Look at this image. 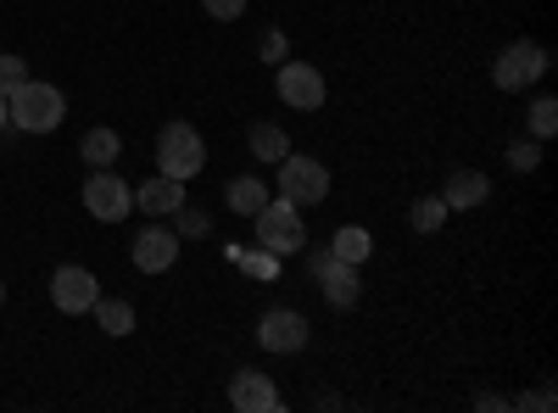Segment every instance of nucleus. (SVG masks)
<instances>
[{
	"instance_id": "nucleus-13",
	"label": "nucleus",
	"mask_w": 558,
	"mask_h": 413,
	"mask_svg": "<svg viewBox=\"0 0 558 413\" xmlns=\"http://www.w3.org/2000/svg\"><path fill=\"white\" fill-rule=\"evenodd\" d=\"M318 286H324V302H330V307H357V296H363L357 263H341V257H330L318 268Z\"/></svg>"
},
{
	"instance_id": "nucleus-28",
	"label": "nucleus",
	"mask_w": 558,
	"mask_h": 413,
	"mask_svg": "<svg viewBox=\"0 0 558 413\" xmlns=\"http://www.w3.org/2000/svg\"><path fill=\"white\" fill-rule=\"evenodd\" d=\"M0 307H7V280H0Z\"/></svg>"
},
{
	"instance_id": "nucleus-6",
	"label": "nucleus",
	"mask_w": 558,
	"mask_h": 413,
	"mask_svg": "<svg viewBox=\"0 0 558 413\" xmlns=\"http://www.w3.org/2000/svg\"><path fill=\"white\" fill-rule=\"evenodd\" d=\"M78 196H84V212L96 218V223H123V218L134 212V191L123 185L112 168H96V173H89Z\"/></svg>"
},
{
	"instance_id": "nucleus-5",
	"label": "nucleus",
	"mask_w": 558,
	"mask_h": 413,
	"mask_svg": "<svg viewBox=\"0 0 558 413\" xmlns=\"http://www.w3.org/2000/svg\"><path fill=\"white\" fill-rule=\"evenodd\" d=\"M274 168H279V196L296 202L302 212L318 207V202H330V168H324L318 157H291L286 151Z\"/></svg>"
},
{
	"instance_id": "nucleus-17",
	"label": "nucleus",
	"mask_w": 558,
	"mask_h": 413,
	"mask_svg": "<svg viewBox=\"0 0 558 413\" xmlns=\"http://www.w3.org/2000/svg\"><path fill=\"white\" fill-rule=\"evenodd\" d=\"M368 252H375V235H368L363 223H341V229H336V241H330V257H341V263H363Z\"/></svg>"
},
{
	"instance_id": "nucleus-19",
	"label": "nucleus",
	"mask_w": 558,
	"mask_h": 413,
	"mask_svg": "<svg viewBox=\"0 0 558 413\" xmlns=\"http://www.w3.org/2000/svg\"><path fill=\"white\" fill-rule=\"evenodd\" d=\"M118 151H123V141H118L112 129H89V134H84V146H78V157H84L89 168H112Z\"/></svg>"
},
{
	"instance_id": "nucleus-1",
	"label": "nucleus",
	"mask_w": 558,
	"mask_h": 413,
	"mask_svg": "<svg viewBox=\"0 0 558 413\" xmlns=\"http://www.w3.org/2000/svg\"><path fill=\"white\" fill-rule=\"evenodd\" d=\"M68 118V96L45 78H23L17 89H7V123L17 134H51Z\"/></svg>"
},
{
	"instance_id": "nucleus-15",
	"label": "nucleus",
	"mask_w": 558,
	"mask_h": 413,
	"mask_svg": "<svg viewBox=\"0 0 558 413\" xmlns=\"http://www.w3.org/2000/svg\"><path fill=\"white\" fill-rule=\"evenodd\" d=\"M223 202H229V212H241V218H252L263 202H268V185L257 173H241V179H229V191H223Z\"/></svg>"
},
{
	"instance_id": "nucleus-24",
	"label": "nucleus",
	"mask_w": 558,
	"mask_h": 413,
	"mask_svg": "<svg viewBox=\"0 0 558 413\" xmlns=\"http://www.w3.org/2000/svg\"><path fill=\"white\" fill-rule=\"evenodd\" d=\"M28 78V62L23 57H0V89H17Z\"/></svg>"
},
{
	"instance_id": "nucleus-8",
	"label": "nucleus",
	"mask_w": 558,
	"mask_h": 413,
	"mask_svg": "<svg viewBox=\"0 0 558 413\" xmlns=\"http://www.w3.org/2000/svg\"><path fill=\"white\" fill-rule=\"evenodd\" d=\"M257 347L274 352V357L302 352V347H307V318H302L296 307H268V313L257 318Z\"/></svg>"
},
{
	"instance_id": "nucleus-18",
	"label": "nucleus",
	"mask_w": 558,
	"mask_h": 413,
	"mask_svg": "<svg viewBox=\"0 0 558 413\" xmlns=\"http://www.w3.org/2000/svg\"><path fill=\"white\" fill-rule=\"evenodd\" d=\"M89 313H96V325L107 330V336H134V307L129 302H118V296H96V307H89Z\"/></svg>"
},
{
	"instance_id": "nucleus-10",
	"label": "nucleus",
	"mask_w": 558,
	"mask_h": 413,
	"mask_svg": "<svg viewBox=\"0 0 558 413\" xmlns=\"http://www.w3.org/2000/svg\"><path fill=\"white\" fill-rule=\"evenodd\" d=\"M129 257H134L140 274H168V268L179 263V229H162V223L140 229L134 246H129Z\"/></svg>"
},
{
	"instance_id": "nucleus-23",
	"label": "nucleus",
	"mask_w": 558,
	"mask_h": 413,
	"mask_svg": "<svg viewBox=\"0 0 558 413\" xmlns=\"http://www.w3.org/2000/svg\"><path fill=\"white\" fill-rule=\"evenodd\" d=\"M202 12H207L213 23H235V17L246 12V0H202Z\"/></svg>"
},
{
	"instance_id": "nucleus-21",
	"label": "nucleus",
	"mask_w": 558,
	"mask_h": 413,
	"mask_svg": "<svg viewBox=\"0 0 558 413\" xmlns=\"http://www.w3.org/2000/svg\"><path fill=\"white\" fill-rule=\"evenodd\" d=\"M553 129H558V101L553 96H536L531 101V141H547Z\"/></svg>"
},
{
	"instance_id": "nucleus-16",
	"label": "nucleus",
	"mask_w": 558,
	"mask_h": 413,
	"mask_svg": "<svg viewBox=\"0 0 558 413\" xmlns=\"http://www.w3.org/2000/svg\"><path fill=\"white\" fill-rule=\"evenodd\" d=\"M246 146H252L257 162H279V157L291 151V141H286V129H279V123H252L246 129Z\"/></svg>"
},
{
	"instance_id": "nucleus-25",
	"label": "nucleus",
	"mask_w": 558,
	"mask_h": 413,
	"mask_svg": "<svg viewBox=\"0 0 558 413\" xmlns=\"http://www.w3.org/2000/svg\"><path fill=\"white\" fill-rule=\"evenodd\" d=\"M202 229H207V218H202V212L179 207V235H202Z\"/></svg>"
},
{
	"instance_id": "nucleus-9",
	"label": "nucleus",
	"mask_w": 558,
	"mask_h": 413,
	"mask_svg": "<svg viewBox=\"0 0 558 413\" xmlns=\"http://www.w3.org/2000/svg\"><path fill=\"white\" fill-rule=\"evenodd\" d=\"M96 296H101V280H96L89 268H78V263H62V268L51 274V302H57V313L78 318V313H89V307H96Z\"/></svg>"
},
{
	"instance_id": "nucleus-26",
	"label": "nucleus",
	"mask_w": 558,
	"mask_h": 413,
	"mask_svg": "<svg viewBox=\"0 0 558 413\" xmlns=\"http://www.w3.org/2000/svg\"><path fill=\"white\" fill-rule=\"evenodd\" d=\"M520 408H553V386H542V391H525V397H520Z\"/></svg>"
},
{
	"instance_id": "nucleus-20",
	"label": "nucleus",
	"mask_w": 558,
	"mask_h": 413,
	"mask_svg": "<svg viewBox=\"0 0 558 413\" xmlns=\"http://www.w3.org/2000/svg\"><path fill=\"white\" fill-rule=\"evenodd\" d=\"M408 223L418 229V235H436V229L447 223V202H441V196H418L413 212H408Z\"/></svg>"
},
{
	"instance_id": "nucleus-4",
	"label": "nucleus",
	"mask_w": 558,
	"mask_h": 413,
	"mask_svg": "<svg viewBox=\"0 0 558 413\" xmlns=\"http://www.w3.org/2000/svg\"><path fill=\"white\" fill-rule=\"evenodd\" d=\"M207 168V146H202V134L191 123H162L157 134V173L168 179H196Z\"/></svg>"
},
{
	"instance_id": "nucleus-12",
	"label": "nucleus",
	"mask_w": 558,
	"mask_h": 413,
	"mask_svg": "<svg viewBox=\"0 0 558 413\" xmlns=\"http://www.w3.org/2000/svg\"><path fill=\"white\" fill-rule=\"evenodd\" d=\"M486 196H492V179H486L481 168H452V173H447V185H441L447 212H470V207H481Z\"/></svg>"
},
{
	"instance_id": "nucleus-3",
	"label": "nucleus",
	"mask_w": 558,
	"mask_h": 413,
	"mask_svg": "<svg viewBox=\"0 0 558 413\" xmlns=\"http://www.w3.org/2000/svg\"><path fill=\"white\" fill-rule=\"evenodd\" d=\"M547 68H553L547 45H536V39H514V45H502V51H497V62H492V84L508 89V96H520V89H531Z\"/></svg>"
},
{
	"instance_id": "nucleus-27",
	"label": "nucleus",
	"mask_w": 558,
	"mask_h": 413,
	"mask_svg": "<svg viewBox=\"0 0 558 413\" xmlns=\"http://www.w3.org/2000/svg\"><path fill=\"white\" fill-rule=\"evenodd\" d=\"M0 129H12V123H7V89H0Z\"/></svg>"
},
{
	"instance_id": "nucleus-14",
	"label": "nucleus",
	"mask_w": 558,
	"mask_h": 413,
	"mask_svg": "<svg viewBox=\"0 0 558 413\" xmlns=\"http://www.w3.org/2000/svg\"><path fill=\"white\" fill-rule=\"evenodd\" d=\"M134 207H146L151 218H173L184 207V179H168V173L146 179V185L134 191Z\"/></svg>"
},
{
	"instance_id": "nucleus-22",
	"label": "nucleus",
	"mask_w": 558,
	"mask_h": 413,
	"mask_svg": "<svg viewBox=\"0 0 558 413\" xmlns=\"http://www.w3.org/2000/svg\"><path fill=\"white\" fill-rule=\"evenodd\" d=\"M536 162H542V141H514V146H508V168L531 173Z\"/></svg>"
},
{
	"instance_id": "nucleus-7",
	"label": "nucleus",
	"mask_w": 558,
	"mask_h": 413,
	"mask_svg": "<svg viewBox=\"0 0 558 413\" xmlns=\"http://www.w3.org/2000/svg\"><path fill=\"white\" fill-rule=\"evenodd\" d=\"M274 89H279V101H286L291 112H318L324 96H330V84H324V73L313 62H279Z\"/></svg>"
},
{
	"instance_id": "nucleus-2",
	"label": "nucleus",
	"mask_w": 558,
	"mask_h": 413,
	"mask_svg": "<svg viewBox=\"0 0 558 413\" xmlns=\"http://www.w3.org/2000/svg\"><path fill=\"white\" fill-rule=\"evenodd\" d=\"M252 218H257V246H263V252H274V257H302L307 223H302V207H296V202L268 196Z\"/></svg>"
},
{
	"instance_id": "nucleus-11",
	"label": "nucleus",
	"mask_w": 558,
	"mask_h": 413,
	"mask_svg": "<svg viewBox=\"0 0 558 413\" xmlns=\"http://www.w3.org/2000/svg\"><path fill=\"white\" fill-rule=\"evenodd\" d=\"M229 408H241V413H279L286 397H279V386L263 369H241L235 380H229Z\"/></svg>"
}]
</instances>
